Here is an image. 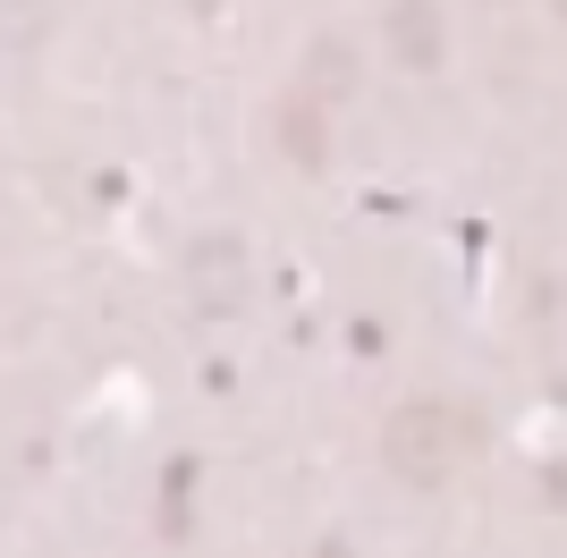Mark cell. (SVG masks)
<instances>
[{
  "mask_svg": "<svg viewBox=\"0 0 567 558\" xmlns=\"http://www.w3.org/2000/svg\"><path fill=\"white\" fill-rule=\"evenodd\" d=\"M381 457L399 465L406 483H441V474H457V457H466V423H457L450 406L415 397V406H399V415H390V432H381Z\"/></svg>",
  "mask_w": 567,
  "mask_h": 558,
  "instance_id": "6da1fadb",
  "label": "cell"
}]
</instances>
